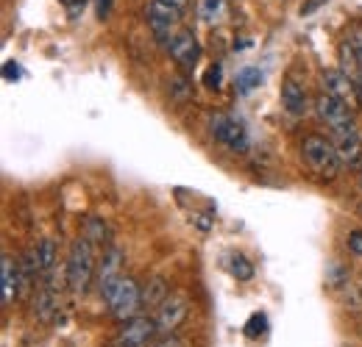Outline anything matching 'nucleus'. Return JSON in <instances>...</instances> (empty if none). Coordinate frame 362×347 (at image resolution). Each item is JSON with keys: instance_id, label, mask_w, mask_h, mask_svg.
<instances>
[{"instance_id": "1", "label": "nucleus", "mask_w": 362, "mask_h": 347, "mask_svg": "<svg viewBox=\"0 0 362 347\" xmlns=\"http://www.w3.org/2000/svg\"><path fill=\"white\" fill-rule=\"evenodd\" d=\"M92 278H95V248L87 236H78L70 248V256H67L64 281H67L73 295H87Z\"/></svg>"}, {"instance_id": "2", "label": "nucleus", "mask_w": 362, "mask_h": 347, "mask_svg": "<svg viewBox=\"0 0 362 347\" xmlns=\"http://www.w3.org/2000/svg\"><path fill=\"white\" fill-rule=\"evenodd\" d=\"M301 153H304L307 167L315 175H320V178H326V181H332L334 175L340 173V167H343L334 142L326 139V136H320V133H307V136H304Z\"/></svg>"}, {"instance_id": "3", "label": "nucleus", "mask_w": 362, "mask_h": 347, "mask_svg": "<svg viewBox=\"0 0 362 347\" xmlns=\"http://www.w3.org/2000/svg\"><path fill=\"white\" fill-rule=\"evenodd\" d=\"M103 300H106L109 314H112L117 322H129V319L139 317V308H142V286L136 284L134 278L123 275V278L112 286V292H109Z\"/></svg>"}, {"instance_id": "4", "label": "nucleus", "mask_w": 362, "mask_h": 347, "mask_svg": "<svg viewBox=\"0 0 362 347\" xmlns=\"http://www.w3.org/2000/svg\"><path fill=\"white\" fill-rule=\"evenodd\" d=\"M315 111H317V117H320V123L329 126L332 136L357 130L354 114H351V106L343 103V100H337V97H332V95H326V92L315 100Z\"/></svg>"}, {"instance_id": "5", "label": "nucleus", "mask_w": 362, "mask_h": 347, "mask_svg": "<svg viewBox=\"0 0 362 347\" xmlns=\"http://www.w3.org/2000/svg\"><path fill=\"white\" fill-rule=\"evenodd\" d=\"M156 339H159L156 319L153 317H134V319L120 325V331L112 339V347H151Z\"/></svg>"}, {"instance_id": "6", "label": "nucleus", "mask_w": 362, "mask_h": 347, "mask_svg": "<svg viewBox=\"0 0 362 347\" xmlns=\"http://www.w3.org/2000/svg\"><path fill=\"white\" fill-rule=\"evenodd\" d=\"M209 130L215 133L218 142H223L228 150H234V153H245L251 147V139H248L245 126L237 117H231V114H221V111L212 114L209 117Z\"/></svg>"}, {"instance_id": "7", "label": "nucleus", "mask_w": 362, "mask_h": 347, "mask_svg": "<svg viewBox=\"0 0 362 347\" xmlns=\"http://www.w3.org/2000/svg\"><path fill=\"white\" fill-rule=\"evenodd\" d=\"M145 14H148V25H151V31H153L156 39L173 37L176 34V25L181 23V8L165 3V0H151L148 8H145Z\"/></svg>"}, {"instance_id": "8", "label": "nucleus", "mask_w": 362, "mask_h": 347, "mask_svg": "<svg viewBox=\"0 0 362 347\" xmlns=\"http://www.w3.org/2000/svg\"><path fill=\"white\" fill-rule=\"evenodd\" d=\"M340 70L354 81H362V28L351 25L340 42Z\"/></svg>"}, {"instance_id": "9", "label": "nucleus", "mask_w": 362, "mask_h": 347, "mask_svg": "<svg viewBox=\"0 0 362 347\" xmlns=\"http://www.w3.org/2000/svg\"><path fill=\"white\" fill-rule=\"evenodd\" d=\"M187 311H189L187 298L170 295L165 303L156 308V317H153V319H156V328H159V336H173L181 325H184Z\"/></svg>"}, {"instance_id": "10", "label": "nucleus", "mask_w": 362, "mask_h": 347, "mask_svg": "<svg viewBox=\"0 0 362 347\" xmlns=\"http://www.w3.org/2000/svg\"><path fill=\"white\" fill-rule=\"evenodd\" d=\"M120 267H123V250L115 248V245L106 248V253L100 259V269H98V292H100V298H106L112 292V286L123 278Z\"/></svg>"}, {"instance_id": "11", "label": "nucleus", "mask_w": 362, "mask_h": 347, "mask_svg": "<svg viewBox=\"0 0 362 347\" xmlns=\"http://www.w3.org/2000/svg\"><path fill=\"white\" fill-rule=\"evenodd\" d=\"M320 84H323V92L343 100V103H357L360 100V92H357V84L343 73V70H323L320 75Z\"/></svg>"}, {"instance_id": "12", "label": "nucleus", "mask_w": 362, "mask_h": 347, "mask_svg": "<svg viewBox=\"0 0 362 347\" xmlns=\"http://www.w3.org/2000/svg\"><path fill=\"white\" fill-rule=\"evenodd\" d=\"M168 50L181 67H195L201 59V44H198L192 31H176L168 42Z\"/></svg>"}, {"instance_id": "13", "label": "nucleus", "mask_w": 362, "mask_h": 347, "mask_svg": "<svg viewBox=\"0 0 362 347\" xmlns=\"http://www.w3.org/2000/svg\"><path fill=\"white\" fill-rule=\"evenodd\" d=\"M281 109L287 114H293V117H304L310 111V95H307V89L301 87L298 81H293V78H287L281 84Z\"/></svg>"}, {"instance_id": "14", "label": "nucleus", "mask_w": 362, "mask_h": 347, "mask_svg": "<svg viewBox=\"0 0 362 347\" xmlns=\"http://www.w3.org/2000/svg\"><path fill=\"white\" fill-rule=\"evenodd\" d=\"M334 147H337V156L346 167H357L362 164V136L360 130H351V133H337L334 139Z\"/></svg>"}, {"instance_id": "15", "label": "nucleus", "mask_w": 362, "mask_h": 347, "mask_svg": "<svg viewBox=\"0 0 362 347\" xmlns=\"http://www.w3.org/2000/svg\"><path fill=\"white\" fill-rule=\"evenodd\" d=\"M34 314L42 319V322H53V317L59 314V289L53 281H45L34 298Z\"/></svg>"}, {"instance_id": "16", "label": "nucleus", "mask_w": 362, "mask_h": 347, "mask_svg": "<svg viewBox=\"0 0 362 347\" xmlns=\"http://www.w3.org/2000/svg\"><path fill=\"white\" fill-rule=\"evenodd\" d=\"M0 275H3V305H11L14 300H17L23 275H20L17 264H14V259H11L8 253L0 259Z\"/></svg>"}, {"instance_id": "17", "label": "nucleus", "mask_w": 362, "mask_h": 347, "mask_svg": "<svg viewBox=\"0 0 362 347\" xmlns=\"http://www.w3.org/2000/svg\"><path fill=\"white\" fill-rule=\"evenodd\" d=\"M168 298H170V289H168V281L165 278H151L142 286V305L145 308H159Z\"/></svg>"}, {"instance_id": "18", "label": "nucleus", "mask_w": 362, "mask_h": 347, "mask_svg": "<svg viewBox=\"0 0 362 347\" xmlns=\"http://www.w3.org/2000/svg\"><path fill=\"white\" fill-rule=\"evenodd\" d=\"M226 11H228L226 0H201V3H198V17H201V23H206V25L221 23V20L226 17Z\"/></svg>"}, {"instance_id": "19", "label": "nucleus", "mask_w": 362, "mask_h": 347, "mask_svg": "<svg viewBox=\"0 0 362 347\" xmlns=\"http://www.w3.org/2000/svg\"><path fill=\"white\" fill-rule=\"evenodd\" d=\"M34 256H37V264H40V272L42 275L50 272L56 267V242L50 236H42L40 245H37V250H34Z\"/></svg>"}, {"instance_id": "20", "label": "nucleus", "mask_w": 362, "mask_h": 347, "mask_svg": "<svg viewBox=\"0 0 362 347\" xmlns=\"http://www.w3.org/2000/svg\"><path fill=\"white\" fill-rule=\"evenodd\" d=\"M237 92H251V89H257L262 84V70H257V67H245V70H240L237 73Z\"/></svg>"}, {"instance_id": "21", "label": "nucleus", "mask_w": 362, "mask_h": 347, "mask_svg": "<svg viewBox=\"0 0 362 347\" xmlns=\"http://www.w3.org/2000/svg\"><path fill=\"white\" fill-rule=\"evenodd\" d=\"M228 272H231L237 281H251V278H254V267H251V261L245 259V256H240V253L228 256Z\"/></svg>"}, {"instance_id": "22", "label": "nucleus", "mask_w": 362, "mask_h": 347, "mask_svg": "<svg viewBox=\"0 0 362 347\" xmlns=\"http://www.w3.org/2000/svg\"><path fill=\"white\" fill-rule=\"evenodd\" d=\"M84 236L90 239V242H100V239H106V222L98 217H87V231H84Z\"/></svg>"}, {"instance_id": "23", "label": "nucleus", "mask_w": 362, "mask_h": 347, "mask_svg": "<svg viewBox=\"0 0 362 347\" xmlns=\"http://www.w3.org/2000/svg\"><path fill=\"white\" fill-rule=\"evenodd\" d=\"M265 325H268V317L265 314H254L251 322H248V328H245V334L254 339L257 334H265Z\"/></svg>"}, {"instance_id": "24", "label": "nucleus", "mask_w": 362, "mask_h": 347, "mask_svg": "<svg viewBox=\"0 0 362 347\" xmlns=\"http://www.w3.org/2000/svg\"><path fill=\"white\" fill-rule=\"evenodd\" d=\"M346 245H349V250H351L357 259H362V228H357V231H351V233H349Z\"/></svg>"}, {"instance_id": "25", "label": "nucleus", "mask_w": 362, "mask_h": 347, "mask_svg": "<svg viewBox=\"0 0 362 347\" xmlns=\"http://www.w3.org/2000/svg\"><path fill=\"white\" fill-rule=\"evenodd\" d=\"M204 81H206L209 89H221V67H209L206 75H204Z\"/></svg>"}, {"instance_id": "26", "label": "nucleus", "mask_w": 362, "mask_h": 347, "mask_svg": "<svg viewBox=\"0 0 362 347\" xmlns=\"http://www.w3.org/2000/svg\"><path fill=\"white\" fill-rule=\"evenodd\" d=\"M151 347H184V339H179L176 334L173 336H159Z\"/></svg>"}, {"instance_id": "27", "label": "nucleus", "mask_w": 362, "mask_h": 347, "mask_svg": "<svg viewBox=\"0 0 362 347\" xmlns=\"http://www.w3.org/2000/svg\"><path fill=\"white\" fill-rule=\"evenodd\" d=\"M3 78H6V81H17V78H20V67H17L11 59L3 64Z\"/></svg>"}, {"instance_id": "28", "label": "nucleus", "mask_w": 362, "mask_h": 347, "mask_svg": "<svg viewBox=\"0 0 362 347\" xmlns=\"http://www.w3.org/2000/svg\"><path fill=\"white\" fill-rule=\"evenodd\" d=\"M62 3H64V6L73 11V17H78V11L84 8V3H87V0H62Z\"/></svg>"}, {"instance_id": "29", "label": "nucleus", "mask_w": 362, "mask_h": 347, "mask_svg": "<svg viewBox=\"0 0 362 347\" xmlns=\"http://www.w3.org/2000/svg\"><path fill=\"white\" fill-rule=\"evenodd\" d=\"M109 11H112V0H98V14L109 17Z\"/></svg>"}, {"instance_id": "30", "label": "nucleus", "mask_w": 362, "mask_h": 347, "mask_svg": "<svg viewBox=\"0 0 362 347\" xmlns=\"http://www.w3.org/2000/svg\"><path fill=\"white\" fill-rule=\"evenodd\" d=\"M165 3H170V6H176V8H181V11H184V8H187V3H189V0H165Z\"/></svg>"}, {"instance_id": "31", "label": "nucleus", "mask_w": 362, "mask_h": 347, "mask_svg": "<svg viewBox=\"0 0 362 347\" xmlns=\"http://www.w3.org/2000/svg\"><path fill=\"white\" fill-rule=\"evenodd\" d=\"M357 92H360V103H362V81L357 84Z\"/></svg>"}, {"instance_id": "32", "label": "nucleus", "mask_w": 362, "mask_h": 347, "mask_svg": "<svg viewBox=\"0 0 362 347\" xmlns=\"http://www.w3.org/2000/svg\"><path fill=\"white\" fill-rule=\"evenodd\" d=\"M360 186H362V164H360Z\"/></svg>"}]
</instances>
